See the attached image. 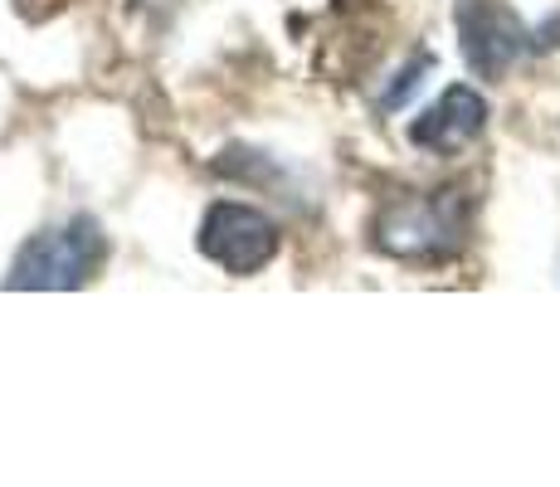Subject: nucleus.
Listing matches in <instances>:
<instances>
[{
	"instance_id": "obj_1",
	"label": "nucleus",
	"mask_w": 560,
	"mask_h": 487,
	"mask_svg": "<svg viewBox=\"0 0 560 487\" xmlns=\"http://www.w3.org/2000/svg\"><path fill=\"white\" fill-rule=\"evenodd\" d=\"M458 195L463 190H429L385 205L371 224V244L385 258H405V264L454 258L463 248V234H468V214H463Z\"/></svg>"
},
{
	"instance_id": "obj_2",
	"label": "nucleus",
	"mask_w": 560,
	"mask_h": 487,
	"mask_svg": "<svg viewBox=\"0 0 560 487\" xmlns=\"http://www.w3.org/2000/svg\"><path fill=\"white\" fill-rule=\"evenodd\" d=\"M107 264V234L93 214H73L63 224H49L20 248L10 264L5 288H83Z\"/></svg>"
},
{
	"instance_id": "obj_3",
	"label": "nucleus",
	"mask_w": 560,
	"mask_h": 487,
	"mask_svg": "<svg viewBox=\"0 0 560 487\" xmlns=\"http://www.w3.org/2000/svg\"><path fill=\"white\" fill-rule=\"evenodd\" d=\"M278 244H283L278 224L244 200H214L200 220V254L234 278L264 274L278 258Z\"/></svg>"
},
{
	"instance_id": "obj_4",
	"label": "nucleus",
	"mask_w": 560,
	"mask_h": 487,
	"mask_svg": "<svg viewBox=\"0 0 560 487\" xmlns=\"http://www.w3.org/2000/svg\"><path fill=\"white\" fill-rule=\"evenodd\" d=\"M463 59L478 79H502L512 59L522 54V25L502 0H458L454 10Z\"/></svg>"
},
{
	"instance_id": "obj_5",
	"label": "nucleus",
	"mask_w": 560,
	"mask_h": 487,
	"mask_svg": "<svg viewBox=\"0 0 560 487\" xmlns=\"http://www.w3.org/2000/svg\"><path fill=\"white\" fill-rule=\"evenodd\" d=\"M488 127V97L468 83H454L409 123V142L429 156H458L468 142H478Z\"/></svg>"
}]
</instances>
